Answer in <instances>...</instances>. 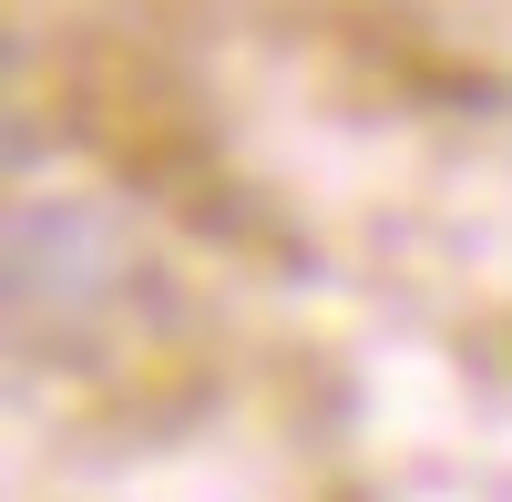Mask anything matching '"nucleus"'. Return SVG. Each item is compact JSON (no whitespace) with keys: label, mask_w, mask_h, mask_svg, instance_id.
Here are the masks:
<instances>
[{"label":"nucleus","mask_w":512,"mask_h":502,"mask_svg":"<svg viewBox=\"0 0 512 502\" xmlns=\"http://www.w3.org/2000/svg\"><path fill=\"white\" fill-rule=\"evenodd\" d=\"M123 236L113 216H93V205H21V226H11V298L21 318L41 308H93L123 287Z\"/></svg>","instance_id":"1"}]
</instances>
